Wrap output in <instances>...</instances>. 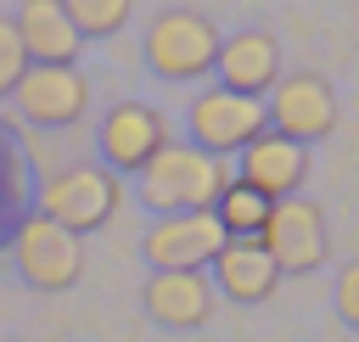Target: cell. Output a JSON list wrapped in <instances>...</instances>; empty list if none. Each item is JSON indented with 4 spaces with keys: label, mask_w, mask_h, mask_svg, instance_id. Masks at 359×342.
Listing matches in <instances>:
<instances>
[{
    "label": "cell",
    "mask_w": 359,
    "mask_h": 342,
    "mask_svg": "<svg viewBox=\"0 0 359 342\" xmlns=\"http://www.w3.org/2000/svg\"><path fill=\"white\" fill-rule=\"evenodd\" d=\"M135 179H140V202L157 219H168V213H208L236 174H230V163L196 151L191 140H168Z\"/></svg>",
    "instance_id": "cell-1"
},
{
    "label": "cell",
    "mask_w": 359,
    "mask_h": 342,
    "mask_svg": "<svg viewBox=\"0 0 359 342\" xmlns=\"http://www.w3.org/2000/svg\"><path fill=\"white\" fill-rule=\"evenodd\" d=\"M146 67L157 78H174V84H191V78H208L213 62H219V28L191 11V6H163L151 22H146Z\"/></svg>",
    "instance_id": "cell-2"
},
{
    "label": "cell",
    "mask_w": 359,
    "mask_h": 342,
    "mask_svg": "<svg viewBox=\"0 0 359 342\" xmlns=\"http://www.w3.org/2000/svg\"><path fill=\"white\" fill-rule=\"evenodd\" d=\"M118 207H123V179L107 174L101 163H67L39 185V219L62 224L67 235L101 230Z\"/></svg>",
    "instance_id": "cell-3"
},
{
    "label": "cell",
    "mask_w": 359,
    "mask_h": 342,
    "mask_svg": "<svg viewBox=\"0 0 359 342\" xmlns=\"http://www.w3.org/2000/svg\"><path fill=\"white\" fill-rule=\"evenodd\" d=\"M185 123H191V146H196V151L230 163L236 151H247V146L269 129V112H264V101L213 84V90H202V95L191 101V118H185Z\"/></svg>",
    "instance_id": "cell-4"
},
{
    "label": "cell",
    "mask_w": 359,
    "mask_h": 342,
    "mask_svg": "<svg viewBox=\"0 0 359 342\" xmlns=\"http://www.w3.org/2000/svg\"><path fill=\"white\" fill-rule=\"evenodd\" d=\"M168 140H174L168 112H157L151 101H118L95 123V146H101V168L107 174H140Z\"/></svg>",
    "instance_id": "cell-5"
},
{
    "label": "cell",
    "mask_w": 359,
    "mask_h": 342,
    "mask_svg": "<svg viewBox=\"0 0 359 342\" xmlns=\"http://www.w3.org/2000/svg\"><path fill=\"white\" fill-rule=\"evenodd\" d=\"M258 247L269 252V264L280 275H309L325 264L331 252V235H325V213L309 202V196H286L269 207L264 230H258Z\"/></svg>",
    "instance_id": "cell-6"
},
{
    "label": "cell",
    "mask_w": 359,
    "mask_h": 342,
    "mask_svg": "<svg viewBox=\"0 0 359 342\" xmlns=\"http://www.w3.org/2000/svg\"><path fill=\"white\" fill-rule=\"evenodd\" d=\"M264 112H269V129L297 140V146H314L337 129V90L320 78V73H286L269 95H264Z\"/></svg>",
    "instance_id": "cell-7"
},
{
    "label": "cell",
    "mask_w": 359,
    "mask_h": 342,
    "mask_svg": "<svg viewBox=\"0 0 359 342\" xmlns=\"http://www.w3.org/2000/svg\"><path fill=\"white\" fill-rule=\"evenodd\" d=\"M11 101L39 129H73L90 112V78L79 67H28L22 84L11 90Z\"/></svg>",
    "instance_id": "cell-8"
},
{
    "label": "cell",
    "mask_w": 359,
    "mask_h": 342,
    "mask_svg": "<svg viewBox=\"0 0 359 342\" xmlns=\"http://www.w3.org/2000/svg\"><path fill=\"white\" fill-rule=\"evenodd\" d=\"M224 247V230L213 213H168V219H151L140 252L146 264L157 269H191V275H208V264L219 258Z\"/></svg>",
    "instance_id": "cell-9"
},
{
    "label": "cell",
    "mask_w": 359,
    "mask_h": 342,
    "mask_svg": "<svg viewBox=\"0 0 359 342\" xmlns=\"http://www.w3.org/2000/svg\"><path fill=\"white\" fill-rule=\"evenodd\" d=\"M17 269H22V280L39 286V292H67V286L84 275V241L34 213V219L17 230Z\"/></svg>",
    "instance_id": "cell-10"
},
{
    "label": "cell",
    "mask_w": 359,
    "mask_h": 342,
    "mask_svg": "<svg viewBox=\"0 0 359 342\" xmlns=\"http://www.w3.org/2000/svg\"><path fill=\"white\" fill-rule=\"evenodd\" d=\"M230 174H236L241 185H252L258 196L286 202V196H297V185L309 179V146H297V140L264 129L247 151H236V168H230Z\"/></svg>",
    "instance_id": "cell-11"
},
{
    "label": "cell",
    "mask_w": 359,
    "mask_h": 342,
    "mask_svg": "<svg viewBox=\"0 0 359 342\" xmlns=\"http://www.w3.org/2000/svg\"><path fill=\"white\" fill-rule=\"evenodd\" d=\"M140 303H146V314H151L157 325H168V331H196V325L213 320L219 292H213L208 275H191V269H151Z\"/></svg>",
    "instance_id": "cell-12"
},
{
    "label": "cell",
    "mask_w": 359,
    "mask_h": 342,
    "mask_svg": "<svg viewBox=\"0 0 359 342\" xmlns=\"http://www.w3.org/2000/svg\"><path fill=\"white\" fill-rule=\"evenodd\" d=\"M219 90H236V95H252L264 101L275 84H280V45L264 34V28H247V34H230L219 39Z\"/></svg>",
    "instance_id": "cell-13"
},
{
    "label": "cell",
    "mask_w": 359,
    "mask_h": 342,
    "mask_svg": "<svg viewBox=\"0 0 359 342\" xmlns=\"http://www.w3.org/2000/svg\"><path fill=\"white\" fill-rule=\"evenodd\" d=\"M11 28H17L22 50H28V67H73V56L84 50V39L73 34L62 0H22Z\"/></svg>",
    "instance_id": "cell-14"
},
{
    "label": "cell",
    "mask_w": 359,
    "mask_h": 342,
    "mask_svg": "<svg viewBox=\"0 0 359 342\" xmlns=\"http://www.w3.org/2000/svg\"><path fill=\"white\" fill-rule=\"evenodd\" d=\"M208 269H213V292H224L230 303H269L280 286V269L258 241H224Z\"/></svg>",
    "instance_id": "cell-15"
},
{
    "label": "cell",
    "mask_w": 359,
    "mask_h": 342,
    "mask_svg": "<svg viewBox=\"0 0 359 342\" xmlns=\"http://www.w3.org/2000/svg\"><path fill=\"white\" fill-rule=\"evenodd\" d=\"M269 196H258L252 185H241V179H230L224 191H219V202L208 207L213 219H219V230H224V241H258V230H264V219H269Z\"/></svg>",
    "instance_id": "cell-16"
},
{
    "label": "cell",
    "mask_w": 359,
    "mask_h": 342,
    "mask_svg": "<svg viewBox=\"0 0 359 342\" xmlns=\"http://www.w3.org/2000/svg\"><path fill=\"white\" fill-rule=\"evenodd\" d=\"M79 39H112L129 22V0H62Z\"/></svg>",
    "instance_id": "cell-17"
},
{
    "label": "cell",
    "mask_w": 359,
    "mask_h": 342,
    "mask_svg": "<svg viewBox=\"0 0 359 342\" xmlns=\"http://www.w3.org/2000/svg\"><path fill=\"white\" fill-rule=\"evenodd\" d=\"M22 73H28V50H22L17 28L0 22V95H11V90L22 84Z\"/></svg>",
    "instance_id": "cell-18"
},
{
    "label": "cell",
    "mask_w": 359,
    "mask_h": 342,
    "mask_svg": "<svg viewBox=\"0 0 359 342\" xmlns=\"http://www.w3.org/2000/svg\"><path fill=\"white\" fill-rule=\"evenodd\" d=\"M337 314L348 325H359V258L342 264V275H337Z\"/></svg>",
    "instance_id": "cell-19"
}]
</instances>
